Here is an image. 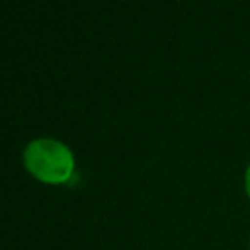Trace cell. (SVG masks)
Masks as SVG:
<instances>
[{
  "mask_svg": "<svg viewBox=\"0 0 250 250\" xmlns=\"http://www.w3.org/2000/svg\"><path fill=\"white\" fill-rule=\"evenodd\" d=\"M23 166L43 184H66L74 176V154L57 139H35L23 148Z\"/></svg>",
  "mask_w": 250,
  "mask_h": 250,
  "instance_id": "cell-1",
  "label": "cell"
},
{
  "mask_svg": "<svg viewBox=\"0 0 250 250\" xmlns=\"http://www.w3.org/2000/svg\"><path fill=\"white\" fill-rule=\"evenodd\" d=\"M244 191H246V197L250 199V162H248L246 172H244Z\"/></svg>",
  "mask_w": 250,
  "mask_h": 250,
  "instance_id": "cell-2",
  "label": "cell"
},
{
  "mask_svg": "<svg viewBox=\"0 0 250 250\" xmlns=\"http://www.w3.org/2000/svg\"><path fill=\"white\" fill-rule=\"evenodd\" d=\"M248 250H250V236H248Z\"/></svg>",
  "mask_w": 250,
  "mask_h": 250,
  "instance_id": "cell-3",
  "label": "cell"
}]
</instances>
